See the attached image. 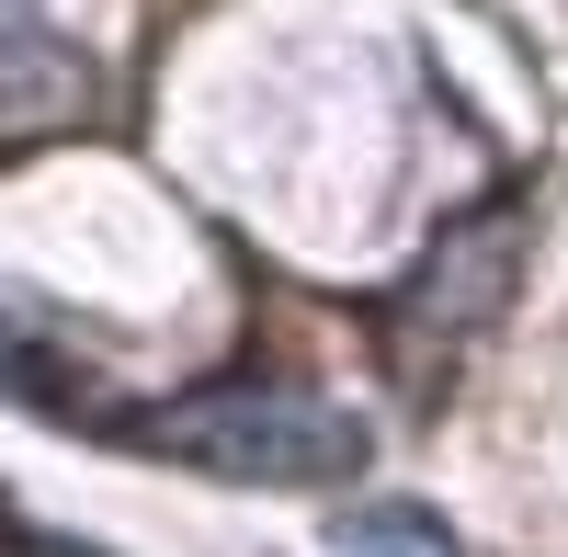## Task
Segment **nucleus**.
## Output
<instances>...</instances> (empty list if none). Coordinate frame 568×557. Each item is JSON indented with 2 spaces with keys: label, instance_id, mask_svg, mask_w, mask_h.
Returning a JSON list of instances; mask_svg holds the SVG:
<instances>
[{
  "label": "nucleus",
  "instance_id": "nucleus-1",
  "mask_svg": "<svg viewBox=\"0 0 568 557\" xmlns=\"http://www.w3.org/2000/svg\"><path fill=\"white\" fill-rule=\"evenodd\" d=\"M149 444L182 455V467H205V478H251V489H329V478L364 467L353 409H329L307 387H251V376L149 409Z\"/></svg>",
  "mask_w": 568,
  "mask_h": 557
},
{
  "label": "nucleus",
  "instance_id": "nucleus-2",
  "mask_svg": "<svg viewBox=\"0 0 568 557\" xmlns=\"http://www.w3.org/2000/svg\"><path fill=\"white\" fill-rule=\"evenodd\" d=\"M524 251H535V216L524 205H478V216H455L433 251H420V273H409V342H478L489 318L511 307V285H524Z\"/></svg>",
  "mask_w": 568,
  "mask_h": 557
},
{
  "label": "nucleus",
  "instance_id": "nucleus-3",
  "mask_svg": "<svg viewBox=\"0 0 568 557\" xmlns=\"http://www.w3.org/2000/svg\"><path fill=\"white\" fill-rule=\"evenodd\" d=\"M91 114V58L69 34H45L23 12H0V136H45Z\"/></svg>",
  "mask_w": 568,
  "mask_h": 557
},
{
  "label": "nucleus",
  "instance_id": "nucleus-4",
  "mask_svg": "<svg viewBox=\"0 0 568 557\" xmlns=\"http://www.w3.org/2000/svg\"><path fill=\"white\" fill-rule=\"evenodd\" d=\"M342 557H455V535L433 513H409V500H375V513L342 524Z\"/></svg>",
  "mask_w": 568,
  "mask_h": 557
}]
</instances>
